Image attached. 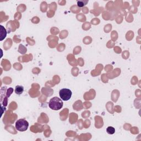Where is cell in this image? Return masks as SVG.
<instances>
[{
	"label": "cell",
	"mask_w": 141,
	"mask_h": 141,
	"mask_svg": "<svg viewBox=\"0 0 141 141\" xmlns=\"http://www.w3.org/2000/svg\"><path fill=\"white\" fill-rule=\"evenodd\" d=\"M63 102L58 97H55L51 98L49 102V107L53 110H59L63 107Z\"/></svg>",
	"instance_id": "6da1fadb"
},
{
	"label": "cell",
	"mask_w": 141,
	"mask_h": 141,
	"mask_svg": "<svg viewBox=\"0 0 141 141\" xmlns=\"http://www.w3.org/2000/svg\"><path fill=\"white\" fill-rule=\"evenodd\" d=\"M29 127V123L24 119H20L17 120L15 123V128L20 132H24L27 131Z\"/></svg>",
	"instance_id": "7a4b0ae2"
},
{
	"label": "cell",
	"mask_w": 141,
	"mask_h": 141,
	"mask_svg": "<svg viewBox=\"0 0 141 141\" xmlns=\"http://www.w3.org/2000/svg\"><path fill=\"white\" fill-rule=\"evenodd\" d=\"M72 94L71 90L67 88L62 89L59 92L60 98L63 101H67L69 100L72 97Z\"/></svg>",
	"instance_id": "3957f363"
},
{
	"label": "cell",
	"mask_w": 141,
	"mask_h": 141,
	"mask_svg": "<svg viewBox=\"0 0 141 141\" xmlns=\"http://www.w3.org/2000/svg\"><path fill=\"white\" fill-rule=\"evenodd\" d=\"M0 27H1V39H0V40L2 41L6 37L7 31L2 25H0Z\"/></svg>",
	"instance_id": "277c9868"
},
{
	"label": "cell",
	"mask_w": 141,
	"mask_h": 141,
	"mask_svg": "<svg viewBox=\"0 0 141 141\" xmlns=\"http://www.w3.org/2000/svg\"><path fill=\"white\" fill-rule=\"evenodd\" d=\"M24 87L22 86H17L15 88V93L16 94L20 95L23 93Z\"/></svg>",
	"instance_id": "5b68a950"
},
{
	"label": "cell",
	"mask_w": 141,
	"mask_h": 141,
	"mask_svg": "<svg viewBox=\"0 0 141 141\" xmlns=\"http://www.w3.org/2000/svg\"><path fill=\"white\" fill-rule=\"evenodd\" d=\"M107 133L110 134V135H113L115 133V128L113 127L109 126L107 128Z\"/></svg>",
	"instance_id": "8992f818"
},
{
	"label": "cell",
	"mask_w": 141,
	"mask_h": 141,
	"mask_svg": "<svg viewBox=\"0 0 141 141\" xmlns=\"http://www.w3.org/2000/svg\"><path fill=\"white\" fill-rule=\"evenodd\" d=\"M88 1H77V5L79 7H82L87 4Z\"/></svg>",
	"instance_id": "52a82bcc"
},
{
	"label": "cell",
	"mask_w": 141,
	"mask_h": 141,
	"mask_svg": "<svg viewBox=\"0 0 141 141\" xmlns=\"http://www.w3.org/2000/svg\"><path fill=\"white\" fill-rule=\"evenodd\" d=\"M12 92H13V89L12 88H10L7 90V98H9L10 95L12 94Z\"/></svg>",
	"instance_id": "ba28073f"
}]
</instances>
